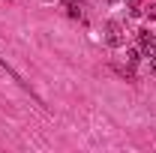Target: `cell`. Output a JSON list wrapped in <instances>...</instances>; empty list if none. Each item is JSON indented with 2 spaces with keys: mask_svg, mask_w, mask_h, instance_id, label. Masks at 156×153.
Returning a JSON list of instances; mask_svg holds the SVG:
<instances>
[{
  "mask_svg": "<svg viewBox=\"0 0 156 153\" xmlns=\"http://www.w3.org/2000/svg\"><path fill=\"white\" fill-rule=\"evenodd\" d=\"M105 42H108L111 48H120V45L126 42V39H123V27H120L117 21H111V24L105 27Z\"/></svg>",
  "mask_w": 156,
  "mask_h": 153,
  "instance_id": "6da1fadb",
  "label": "cell"
},
{
  "mask_svg": "<svg viewBox=\"0 0 156 153\" xmlns=\"http://www.w3.org/2000/svg\"><path fill=\"white\" fill-rule=\"evenodd\" d=\"M138 42H141V48H144V51H147V48H153V36H150V33H141Z\"/></svg>",
  "mask_w": 156,
  "mask_h": 153,
  "instance_id": "7a4b0ae2",
  "label": "cell"
},
{
  "mask_svg": "<svg viewBox=\"0 0 156 153\" xmlns=\"http://www.w3.org/2000/svg\"><path fill=\"white\" fill-rule=\"evenodd\" d=\"M66 9H69V15H72V18H81V3H69Z\"/></svg>",
  "mask_w": 156,
  "mask_h": 153,
  "instance_id": "3957f363",
  "label": "cell"
},
{
  "mask_svg": "<svg viewBox=\"0 0 156 153\" xmlns=\"http://www.w3.org/2000/svg\"><path fill=\"white\" fill-rule=\"evenodd\" d=\"M126 60L129 63H138V48H126Z\"/></svg>",
  "mask_w": 156,
  "mask_h": 153,
  "instance_id": "277c9868",
  "label": "cell"
},
{
  "mask_svg": "<svg viewBox=\"0 0 156 153\" xmlns=\"http://www.w3.org/2000/svg\"><path fill=\"white\" fill-rule=\"evenodd\" d=\"M144 15H147V18H150V21L156 18V3H150V6H144Z\"/></svg>",
  "mask_w": 156,
  "mask_h": 153,
  "instance_id": "5b68a950",
  "label": "cell"
},
{
  "mask_svg": "<svg viewBox=\"0 0 156 153\" xmlns=\"http://www.w3.org/2000/svg\"><path fill=\"white\" fill-rule=\"evenodd\" d=\"M150 69H153V72H156V54H153V57H150Z\"/></svg>",
  "mask_w": 156,
  "mask_h": 153,
  "instance_id": "8992f818",
  "label": "cell"
},
{
  "mask_svg": "<svg viewBox=\"0 0 156 153\" xmlns=\"http://www.w3.org/2000/svg\"><path fill=\"white\" fill-rule=\"evenodd\" d=\"M63 3H66V6H69V3H78V0H63Z\"/></svg>",
  "mask_w": 156,
  "mask_h": 153,
  "instance_id": "52a82bcc",
  "label": "cell"
}]
</instances>
